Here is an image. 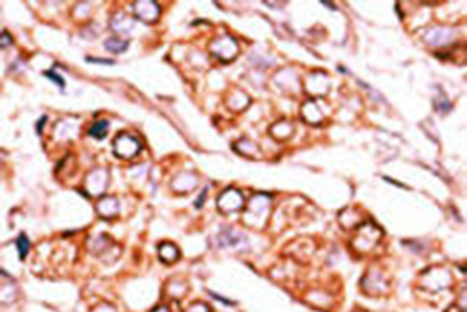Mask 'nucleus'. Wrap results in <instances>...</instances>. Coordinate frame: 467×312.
<instances>
[{"label": "nucleus", "instance_id": "f257e3e1", "mask_svg": "<svg viewBox=\"0 0 467 312\" xmlns=\"http://www.w3.org/2000/svg\"><path fill=\"white\" fill-rule=\"evenodd\" d=\"M105 132H107V121H98L89 128V134L95 137H104Z\"/></svg>", "mask_w": 467, "mask_h": 312}, {"label": "nucleus", "instance_id": "f03ea898", "mask_svg": "<svg viewBox=\"0 0 467 312\" xmlns=\"http://www.w3.org/2000/svg\"><path fill=\"white\" fill-rule=\"evenodd\" d=\"M18 250H20V259H24V257L27 255V250H29V241L25 236L18 237Z\"/></svg>", "mask_w": 467, "mask_h": 312}, {"label": "nucleus", "instance_id": "7ed1b4c3", "mask_svg": "<svg viewBox=\"0 0 467 312\" xmlns=\"http://www.w3.org/2000/svg\"><path fill=\"white\" fill-rule=\"evenodd\" d=\"M45 75H47L48 79L56 80V82H57V86H59V88H64V80H63V79H59V77H57L56 73H52V72H47V73H45Z\"/></svg>", "mask_w": 467, "mask_h": 312}]
</instances>
